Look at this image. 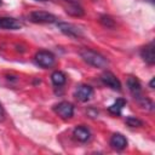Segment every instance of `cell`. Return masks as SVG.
I'll list each match as a JSON object with an SVG mask.
<instances>
[{
    "label": "cell",
    "instance_id": "obj_1",
    "mask_svg": "<svg viewBox=\"0 0 155 155\" xmlns=\"http://www.w3.org/2000/svg\"><path fill=\"white\" fill-rule=\"evenodd\" d=\"M80 56L81 58L90 65L94 67V68H107L108 67V59L101 54L99 52L97 51H93L91 48H84L80 51Z\"/></svg>",
    "mask_w": 155,
    "mask_h": 155
},
{
    "label": "cell",
    "instance_id": "obj_2",
    "mask_svg": "<svg viewBox=\"0 0 155 155\" xmlns=\"http://www.w3.org/2000/svg\"><path fill=\"white\" fill-rule=\"evenodd\" d=\"M57 28L65 35L71 36V38H80L84 35V30L81 29V27L73 24V23H68V22H57Z\"/></svg>",
    "mask_w": 155,
    "mask_h": 155
},
{
    "label": "cell",
    "instance_id": "obj_3",
    "mask_svg": "<svg viewBox=\"0 0 155 155\" xmlns=\"http://www.w3.org/2000/svg\"><path fill=\"white\" fill-rule=\"evenodd\" d=\"M35 62L42 68H51L56 63V57L52 52L41 50L35 53Z\"/></svg>",
    "mask_w": 155,
    "mask_h": 155
},
{
    "label": "cell",
    "instance_id": "obj_4",
    "mask_svg": "<svg viewBox=\"0 0 155 155\" xmlns=\"http://www.w3.org/2000/svg\"><path fill=\"white\" fill-rule=\"evenodd\" d=\"M29 21L33 23H56L57 17L46 11H33L29 15Z\"/></svg>",
    "mask_w": 155,
    "mask_h": 155
},
{
    "label": "cell",
    "instance_id": "obj_5",
    "mask_svg": "<svg viewBox=\"0 0 155 155\" xmlns=\"http://www.w3.org/2000/svg\"><path fill=\"white\" fill-rule=\"evenodd\" d=\"M53 110L63 120H68V119L73 117V115H74V105L70 102H65V101L56 104L53 107Z\"/></svg>",
    "mask_w": 155,
    "mask_h": 155
},
{
    "label": "cell",
    "instance_id": "obj_6",
    "mask_svg": "<svg viewBox=\"0 0 155 155\" xmlns=\"http://www.w3.org/2000/svg\"><path fill=\"white\" fill-rule=\"evenodd\" d=\"M93 88L90 85H79L74 91V97L80 102H87L93 97Z\"/></svg>",
    "mask_w": 155,
    "mask_h": 155
},
{
    "label": "cell",
    "instance_id": "obj_7",
    "mask_svg": "<svg viewBox=\"0 0 155 155\" xmlns=\"http://www.w3.org/2000/svg\"><path fill=\"white\" fill-rule=\"evenodd\" d=\"M101 80H102V82L105 86L110 87L111 90H114V91H121V82H120V80L111 71H104L101 75Z\"/></svg>",
    "mask_w": 155,
    "mask_h": 155
},
{
    "label": "cell",
    "instance_id": "obj_8",
    "mask_svg": "<svg viewBox=\"0 0 155 155\" xmlns=\"http://www.w3.org/2000/svg\"><path fill=\"white\" fill-rule=\"evenodd\" d=\"M127 87L130 90V92L132 93V96L134 97V99L138 102L143 96L142 93V85H140V81L134 78V76H128L127 78Z\"/></svg>",
    "mask_w": 155,
    "mask_h": 155
},
{
    "label": "cell",
    "instance_id": "obj_9",
    "mask_svg": "<svg viewBox=\"0 0 155 155\" xmlns=\"http://www.w3.org/2000/svg\"><path fill=\"white\" fill-rule=\"evenodd\" d=\"M140 57L145 63L153 65L155 63V53H154V42H149L140 50Z\"/></svg>",
    "mask_w": 155,
    "mask_h": 155
},
{
    "label": "cell",
    "instance_id": "obj_10",
    "mask_svg": "<svg viewBox=\"0 0 155 155\" xmlns=\"http://www.w3.org/2000/svg\"><path fill=\"white\" fill-rule=\"evenodd\" d=\"M22 28V23L12 17H0V29L17 30Z\"/></svg>",
    "mask_w": 155,
    "mask_h": 155
},
{
    "label": "cell",
    "instance_id": "obj_11",
    "mask_svg": "<svg viewBox=\"0 0 155 155\" xmlns=\"http://www.w3.org/2000/svg\"><path fill=\"white\" fill-rule=\"evenodd\" d=\"M73 136L79 140V142H87L91 138V131L86 127V126H76L73 131Z\"/></svg>",
    "mask_w": 155,
    "mask_h": 155
},
{
    "label": "cell",
    "instance_id": "obj_12",
    "mask_svg": "<svg viewBox=\"0 0 155 155\" xmlns=\"http://www.w3.org/2000/svg\"><path fill=\"white\" fill-rule=\"evenodd\" d=\"M109 143H110V147L113 149H116V150H122L127 145V140H126V138L121 133H114L111 136Z\"/></svg>",
    "mask_w": 155,
    "mask_h": 155
},
{
    "label": "cell",
    "instance_id": "obj_13",
    "mask_svg": "<svg viewBox=\"0 0 155 155\" xmlns=\"http://www.w3.org/2000/svg\"><path fill=\"white\" fill-rule=\"evenodd\" d=\"M65 12L73 17H82L85 15V11L79 2H68V6L65 7Z\"/></svg>",
    "mask_w": 155,
    "mask_h": 155
},
{
    "label": "cell",
    "instance_id": "obj_14",
    "mask_svg": "<svg viewBox=\"0 0 155 155\" xmlns=\"http://www.w3.org/2000/svg\"><path fill=\"white\" fill-rule=\"evenodd\" d=\"M126 105V101L124 98H119L116 99L109 108H108V111L111 114V115H115V116H119L121 114V110L124 109V107Z\"/></svg>",
    "mask_w": 155,
    "mask_h": 155
},
{
    "label": "cell",
    "instance_id": "obj_15",
    "mask_svg": "<svg viewBox=\"0 0 155 155\" xmlns=\"http://www.w3.org/2000/svg\"><path fill=\"white\" fill-rule=\"evenodd\" d=\"M51 81H52V84H53L54 86H62V85L65 84L67 76H65V74H64L63 71L56 70V71H53V73L51 74Z\"/></svg>",
    "mask_w": 155,
    "mask_h": 155
},
{
    "label": "cell",
    "instance_id": "obj_16",
    "mask_svg": "<svg viewBox=\"0 0 155 155\" xmlns=\"http://www.w3.org/2000/svg\"><path fill=\"white\" fill-rule=\"evenodd\" d=\"M125 122H126L130 127H140V126H143V121L139 120V119L136 117V116H127L126 120H125Z\"/></svg>",
    "mask_w": 155,
    "mask_h": 155
},
{
    "label": "cell",
    "instance_id": "obj_17",
    "mask_svg": "<svg viewBox=\"0 0 155 155\" xmlns=\"http://www.w3.org/2000/svg\"><path fill=\"white\" fill-rule=\"evenodd\" d=\"M99 22H101L104 27H107V28H114V25H115L114 19H113L110 16H108V15L101 16V17H99Z\"/></svg>",
    "mask_w": 155,
    "mask_h": 155
},
{
    "label": "cell",
    "instance_id": "obj_18",
    "mask_svg": "<svg viewBox=\"0 0 155 155\" xmlns=\"http://www.w3.org/2000/svg\"><path fill=\"white\" fill-rule=\"evenodd\" d=\"M4 119H5V111H4V109H2V107L0 104V121H2Z\"/></svg>",
    "mask_w": 155,
    "mask_h": 155
},
{
    "label": "cell",
    "instance_id": "obj_19",
    "mask_svg": "<svg viewBox=\"0 0 155 155\" xmlns=\"http://www.w3.org/2000/svg\"><path fill=\"white\" fill-rule=\"evenodd\" d=\"M149 86H150V88H154V79H151V81L149 82Z\"/></svg>",
    "mask_w": 155,
    "mask_h": 155
},
{
    "label": "cell",
    "instance_id": "obj_20",
    "mask_svg": "<svg viewBox=\"0 0 155 155\" xmlns=\"http://www.w3.org/2000/svg\"><path fill=\"white\" fill-rule=\"evenodd\" d=\"M63 1H67V2H79V0H63Z\"/></svg>",
    "mask_w": 155,
    "mask_h": 155
},
{
    "label": "cell",
    "instance_id": "obj_21",
    "mask_svg": "<svg viewBox=\"0 0 155 155\" xmlns=\"http://www.w3.org/2000/svg\"><path fill=\"white\" fill-rule=\"evenodd\" d=\"M36 1H46V0H36Z\"/></svg>",
    "mask_w": 155,
    "mask_h": 155
},
{
    "label": "cell",
    "instance_id": "obj_22",
    "mask_svg": "<svg viewBox=\"0 0 155 155\" xmlns=\"http://www.w3.org/2000/svg\"><path fill=\"white\" fill-rule=\"evenodd\" d=\"M1 4H2V1H1V0H0V6H1Z\"/></svg>",
    "mask_w": 155,
    "mask_h": 155
}]
</instances>
